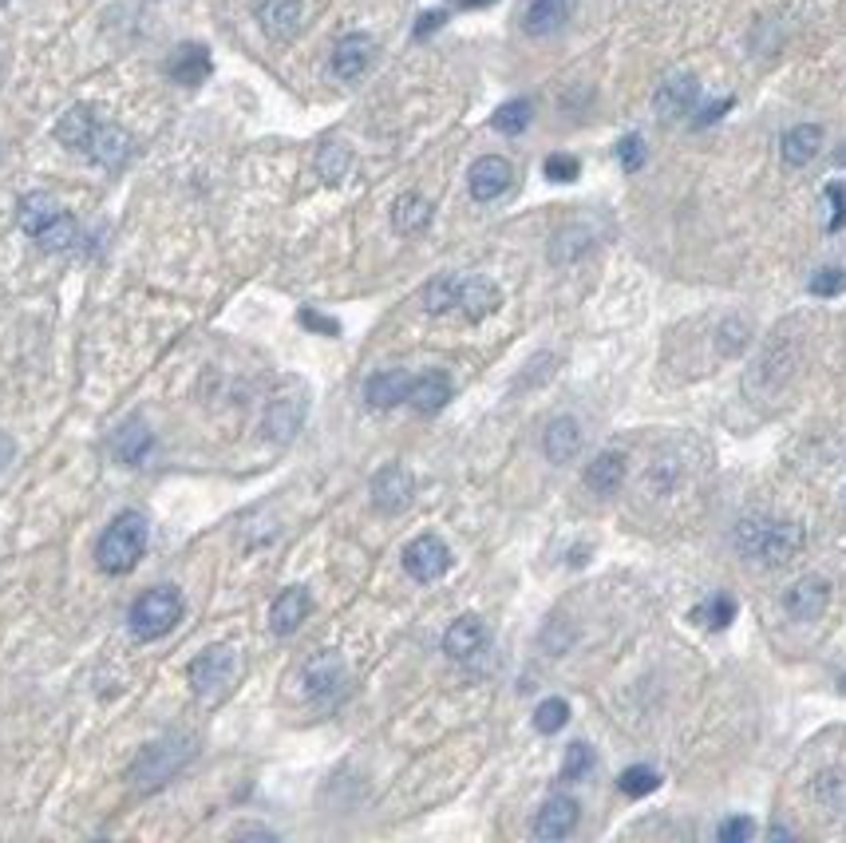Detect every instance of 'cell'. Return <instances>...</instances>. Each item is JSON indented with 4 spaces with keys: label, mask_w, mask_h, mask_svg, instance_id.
Here are the masks:
<instances>
[{
    "label": "cell",
    "mask_w": 846,
    "mask_h": 843,
    "mask_svg": "<svg viewBox=\"0 0 846 843\" xmlns=\"http://www.w3.org/2000/svg\"><path fill=\"white\" fill-rule=\"evenodd\" d=\"M142 550H147V519L139 511H120L99 535L96 562L103 574H127L142 559Z\"/></svg>",
    "instance_id": "obj_1"
},
{
    "label": "cell",
    "mask_w": 846,
    "mask_h": 843,
    "mask_svg": "<svg viewBox=\"0 0 846 843\" xmlns=\"http://www.w3.org/2000/svg\"><path fill=\"white\" fill-rule=\"evenodd\" d=\"M183 591L178 586H154V591L139 594L130 606V634L139 642H159L163 634H171L174 625L183 622Z\"/></svg>",
    "instance_id": "obj_2"
},
{
    "label": "cell",
    "mask_w": 846,
    "mask_h": 843,
    "mask_svg": "<svg viewBox=\"0 0 846 843\" xmlns=\"http://www.w3.org/2000/svg\"><path fill=\"white\" fill-rule=\"evenodd\" d=\"M234 673H238V657L229 646H210L190 661L186 678H190V690L202 697L207 705L222 702L226 690L234 685Z\"/></svg>",
    "instance_id": "obj_3"
},
{
    "label": "cell",
    "mask_w": 846,
    "mask_h": 843,
    "mask_svg": "<svg viewBox=\"0 0 846 843\" xmlns=\"http://www.w3.org/2000/svg\"><path fill=\"white\" fill-rule=\"evenodd\" d=\"M412 495H415V480L403 463H384L372 475V507L381 516H400L403 507L412 504Z\"/></svg>",
    "instance_id": "obj_4"
},
{
    "label": "cell",
    "mask_w": 846,
    "mask_h": 843,
    "mask_svg": "<svg viewBox=\"0 0 846 843\" xmlns=\"http://www.w3.org/2000/svg\"><path fill=\"white\" fill-rule=\"evenodd\" d=\"M403 570L415 582H435L451 570V547L439 535H420L403 547Z\"/></svg>",
    "instance_id": "obj_5"
},
{
    "label": "cell",
    "mask_w": 846,
    "mask_h": 843,
    "mask_svg": "<svg viewBox=\"0 0 846 843\" xmlns=\"http://www.w3.org/2000/svg\"><path fill=\"white\" fill-rule=\"evenodd\" d=\"M696 99H700V84H696L693 72H673L661 88L652 91V111H657L661 123H676L684 115H693Z\"/></svg>",
    "instance_id": "obj_6"
},
{
    "label": "cell",
    "mask_w": 846,
    "mask_h": 843,
    "mask_svg": "<svg viewBox=\"0 0 846 843\" xmlns=\"http://www.w3.org/2000/svg\"><path fill=\"white\" fill-rule=\"evenodd\" d=\"M831 606V582L823 574H804L799 582L787 586L783 594V610L792 613L795 622H819Z\"/></svg>",
    "instance_id": "obj_7"
},
{
    "label": "cell",
    "mask_w": 846,
    "mask_h": 843,
    "mask_svg": "<svg viewBox=\"0 0 846 843\" xmlns=\"http://www.w3.org/2000/svg\"><path fill=\"white\" fill-rule=\"evenodd\" d=\"M510 183H514V166L502 154H483L466 171V190H471L475 202H495V198L507 195Z\"/></svg>",
    "instance_id": "obj_8"
},
{
    "label": "cell",
    "mask_w": 846,
    "mask_h": 843,
    "mask_svg": "<svg viewBox=\"0 0 846 843\" xmlns=\"http://www.w3.org/2000/svg\"><path fill=\"white\" fill-rule=\"evenodd\" d=\"M372 60H376V40L369 33H348L333 48V76L340 84H357L372 67Z\"/></svg>",
    "instance_id": "obj_9"
},
{
    "label": "cell",
    "mask_w": 846,
    "mask_h": 843,
    "mask_svg": "<svg viewBox=\"0 0 846 843\" xmlns=\"http://www.w3.org/2000/svg\"><path fill=\"white\" fill-rule=\"evenodd\" d=\"M304 388L294 384V393H277L270 400V412H265V436L277 439V444H289V439L301 432V420H304Z\"/></svg>",
    "instance_id": "obj_10"
},
{
    "label": "cell",
    "mask_w": 846,
    "mask_h": 843,
    "mask_svg": "<svg viewBox=\"0 0 846 843\" xmlns=\"http://www.w3.org/2000/svg\"><path fill=\"white\" fill-rule=\"evenodd\" d=\"M804 543H807V535L799 523H792V519H771L756 559H760L763 567H787V562L804 550Z\"/></svg>",
    "instance_id": "obj_11"
},
{
    "label": "cell",
    "mask_w": 846,
    "mask_h": 843,
    "mask_svg": "<svg viewBox=\"0 0 846 843\" xmlns=\"http://www.w3.org/2000/svg\"><path fill=\"white\" fill-rule=\"evenodd\" d=\"M301 681H304V693H309L313 702H328V697H337L340 685H345V661H340V654L325 649V654L309 657Z\"/></svg>",
    "instance_id": "obj_12"
},
{
    "label": "cell",
    "mask_w": 846,
    "mask_h": 843,
    "mask_svg": "<svg viewBox=\"0 0 846 843\" xmlns=\"http://www.w3.org/2000/svg\"><path fill=\"white\" fill-rule=\"evenodd\" d=\"M84 151L91 163L108 166V171H120L130 159V135L123 127H115V123H96V132H91Z\"/></svg>",
    "instance_id": "obj_13"
},
{
    "label": "cell",
    "mask_w": 846,
    "mask_h": 843,
    "mask_svg": "<svg viewBox=\"0 0 846 843\" xmlns=\"http://www.w3.org/2000/svg\"><path fill=\"white\" fill-rule=\"evenodd\" d=\"M577 820H582V808H577V799L570 796H550L543 804V811L534 816V835L538 840H565V835L574 832Z\"/></svg>",
    "instance_id": "obj_14"
},
{
    "label": "cell",
    "mask_w": 846,
    "mask_h": 843,
    "mask_svg": "<svg viewBox=\"0 0 846 843\" xmlns=\"http://www.w3.org/2000/svg\"><path fill=\"white\" fill-rule=\"evenodd\" d=\"M301 21H304L301 0H261L258 4V24L270 40H294Z\"/></svg>",
    "instance_id": "obj_15"
},
{
    "label": "cell",
    "mask_w": 846,
    "mask_h": 843,
    "mask_svg": "<svg viewBox=\"0 0 846 843\" xmlns=\"http://www.w3.org/2000/svg\"><path fill=\"white\" fill-rule=\"evenodd\" d=\"M499 306H502V294L495 282H487V277H459L456 309L466 321H487Z\"/></svg>",
    "instance_id": "obj_16"
},
{
    "label": "cell",
    "mask_w": 846,
    "mask_h": 843,
    "mask_svg": "<svg viewBox=\"0 0 846 843\" xmlns=\"http://www.w3.org/2000/svg\"><path fill=\"white\" fill-rule=\"evenodd\" d=\"M309 610H313V598H309V591L304 586H289V591H282L277 598H273L270 606V630L273 634H297L301 630V622L309 618Z\"/></svg>",
    "instance_id": "obj_17"
},
{
    "label": "cell",
    "mask_w": 846,
    "mask_h": 843,
    "mask_svg": "<svg viewBox=\"0 0 846 843\" xmlns=\"http://www.w3.org/2000/svg\"><path fill=\"white\" fill-rule=\"evenodd\" d=\"M151 448H154L151 427L142 424L139 417L123 420V424L115 427V436H111V451H115V460L127 463V468H139V463L151 456Z\"/></svg>",
    "instance_id": "obj_18"
},
{
    "label": "cell",
    "mask_w": 846,
    "mask_h": 843,
    "mask_svg": "<svg viewBox=\"0 0 846 843\" xmlns=\"http://www.w3.org/2000/svg\"><path fill=\"white\" fill-rule=\"evenodd\" d=\"M447 400H451V376H447V373L432 369V373L412 376V388H408V405H412L415 412H423V417H435V412H439Z\"/></svg>",
    "instance_id": "obj_19"
},
{
    "label": "cell",
    "mask_w": 846,
    "mask_h": 843,
    "mask_svg": "<svg viewBox=\"0 0 846 843\" xmlns=\"http://www.w3.org/2000/svg\"><path fill=\"white\" fill-rule=\"evenodd\" d=\"M574 12V0H526L522 4V28L531 36H550L558 33Z\"/></svg>",
    "instance_id": "obj_20"
},
{
    "label": "cell",
    "mask_w": 846,
    "mask_h": 843,
    "mask_svg": "<svg viewBox=\"0 0 846 843\" xmlns=\"http://www.w3.org/2000/svg\"><path fill=\"white\" fill-rule=\"evenodd\" d=\"M543 451L550 463H570L582 451V424L574 417L550 420L543 432Z\"/></svg>",
    "instance_id": "obj_21"
},
{
    "label": "cell",
    "mask_w": 846,
    "mask_h": 843,
    "mask_svg": "<svg viewBox=\"0 0 846 843\" xmlns=\"http://www.w3.org/2000/svg\"><path fill=\"white\" fill-rule=\"evenodd\" d=\"M483 646H487V625H483V618H475V613H463V618H456V622L447 625L444 649L456 657V661L475 657Z\"/></svg>",
    "instance_id": "obj_22"
},
{
    "label": "cell",
    "mask_w": 846,
    "mask_h": 843,
    "mask_svg": "<svg viewBox=\"0 0 846 843\" xmlns=\"http://www.w3.org/2000/svg\"><path fill=\"white\" fill-rule=\"evenodd\" d=\"M408 388H412V376L403 373V369H384V373H372L364 381V400L372 408L408 405Z\"/></svg>",
    "instance_id": "obj_23"
},
{
    "label": "cell",
    "mask_w": 846,
    "mask_h": 843,
    "mask_svg": "<svg viewBox=\"0 0 846 843\" xmlns=\"http://www.w3.org/2000/svg\"><path fill=\"white\" fill-rule=\"evenodd\" d=\"M64 214V207L55 202L52 195H43V190H33V195L21 198V207H16V222H21V231L28 238H40L55 219Z\"/></svg>",
    "instance_id": "obj_24"
},
{
    "label": "cell",
    "mask_w": 846,
    "mask_h": 843,
    "mask_svg": "<svg viewBox=\"0 0 846 843\" xmlns=\"http://www.w3.org/2000/svg\"><path fill=\"white\" fill-rule=\"evenodd\" d=\"M819 151H823V127L819 123H795L792 132L780 139V154L787 166H807Z\"/></svg>",
    "instance_id": "obj_25"
},
{
    "label": "cell",
    "mask_w": 846,
    "mask_h": 843,
    "mask_svg": "<svg viewBox=\"0 0 846 843\" xmlns=\"http://www.w3.org/2000/svg\"><path fill=\"white\" fill-rule=\"evenodd\" d=\"M582 480H586V487L594 495L621 492V483H625V456H621V451H597Z\"/></svg>",
    "instance_id": "obj_26"
},
{
    "label": "cell",
    "mask_w": 846,
    "mask_h": 843,
    "mask_svg": "<svg viewBox=\"0 0 846 843\" xmlns=\"http://www.w3.org/2000/svg\"><path fill=\"white\" fill-rule=\"evenodd\" d=\"M391 226H396V234H403V238L423 234L427 226H432V202H427L423 195H415V190L400 195L396 202H391Z\"/></svg>",
    "instance_id": "obj_27"
},
{
    "label": "cell",
    "mask_w": 846,
    "mask_h": 843,
    "mask_svg": "<svg viewBox=\"0 0 846 843\" xmlns=\"http://www.w3.org/2000/svg\"><path fill=\"white\" fill-rule=\"evenodd\" d=\"M174 84H183V88H198L202 79L210 76V52L202 45H183L174 48L171 64H166Z\"/></svg>",
    "instance_id": "obj_28"
},
{
    "label": "cell",
    "mask_w": 846,
    "mask_h": 843,
    "mask_svg": "<svg viewBox=\"0 0 846 843\" xmlns=\"http://www.w3.org/2000/svg\"><path fill=\"white\" fill-rule=\"evenodd\" d=\"M91 132H96V115H91V108H84V103L67 108L64 115H60V123H55V139L64 142V147H72V151H84Z\"/></svg>",
    "instance_id": "obj_29"
},
{
    "label": "cell",
    "mask_w": 846,
    "mask_h": 843,
    "mask_svg": "<svg viewBox=\"0 0 846 843\" xmlns=\"http://www.w3.org/2000/svg\"><path fill=\"white\" fill-rule=\"evenodd\" d=\"M811 796L826 816H843L846 811V772H838V768L819 772V777L811 780Z\"/></svg>",
    "instance_id": "obj_30"
},
{
    "label": "cell",
    "mask_w": 846,
    "mask_h": 843,
    "mask_svg": "<svg viewBox=\"0 0 846 843\" xmlns=\"http://www.w3.org/2000/svg\"><path fill=\"white\" fill-rule=\"evenodd\" d=\"M348 171H352V151H348L345 142H325V147L316 151V175L325 178L328 187L345 183Z\"/></svg>",
    "instance_id": "obj_31"
},
{
    "label": "cell",
    "mask_w": 846,
    "mask_h": 843,
    "mask_svg": "<svg viewBox=\"0 0 846 843\" xmlns=\"http://www.w3.org/2000/svg\"><path fill=\"white\" fill-rule=\"evenodd\" d=\"M768 516H744L736 526H732V547H736V555H744V559H756L760 555V543L763 535H768Z\"/></svg>",
    "instance_id": "obj_32"
},
{
    "label": "cell",
    "mask_w": 846,
    "mask_h": 843,
    "mask_svg": "<svg viewBox=\"0 0 846 843\" xmlns=\"http://www.w3.org/2000/svg\"><path fill=\"white\" fill-rule=\"evenodd\" d=\"M456 301H459V277L456 274H439V277H432V282L423 285V309L427 313H447V309H456Z\"/></svg>",
    "instance_id": "obj_33"
},
{
    "label": "cell",
    "mask_w": 846,
    "mask_h": 843,
    "mask_svg": "<svg viewBox=\"0 0 846 843\" xmlns=\"http://www.w3.org/2000/svg\"><path fill=\"white\" fill-rule=\"evenodd\" d=\"M534 120V103L531 99H510V103H502L495 115H490V127L502 135H522L526 127H531Z\"/></svg>",
    "instance_id": "obj_34"
},
{
    "label": "cell",
    "mask_w": 846,
    "mask_h": 843,
    "mask_svg": "<svg viewBox=\"0 0 846 843\" xmlns=\"http://www.w3.org/2000/svg\"><path fill=\"white\" fill-rule=\"evenodd\" d=\"M594 246V234L586 226H565V231L553 234V246H550V258L553 262H574L582 253Z\"/></svg>",
    "instance_id": "obj_35"
},
{
    "label": "cell",
    "mask_w": 846,
    "mask_h": 843,
    "mask_svg": "<svg viewBox=\"0 0 846 843\" xmlns=\"http://www.w3.org/2000/svg\"><path fill=\"white\" fill-rule=\"evenodd\" d=\"M748 340H751V325H748V321L724 318V321L717 325V352L724 357V361L739 357V352L748 349Z\"/></svg>",
    "instance_id": "obj_36"
},
{
    "label": "cell",
    "mask_w": 846,
    "mask_h": 843,
    "mask_svg": "<svg viewBox=\"0 0 846 843\" xmlns=\"http://www.w3.org/2000/svg\"><path fill=\"white\" fill-rule=\"evenodd\" d=\"M693 618L700 625H708V630H727V625L736 622V603L727 594H712V598H705V603L696 606Z\"/></svg>",
    "instance_id": "obj_37"
},
{
    "label": "cell",
    "mask_w": 846,
    "mask_h": 843,
    "mask_svg": "<svg viewBox=\"0 0 846 843\" xmlns=\"http://www.w3.org/2000/svg\"><path fill=\"white\" fill-rule=\"evenodd\" d=\"M36 241H40V246H43V250H48V253H64V250H72V246H76V241H79V222L72 219V214H67V210H64V214H60V219H55L52 226H48V231H43Z\"/></svg>",
    "instance_id": "obj_38"
},
{
    "label": "cell",
    "mask_w": 846,
    "mask_h": 843,
    "mask_svg": "<svg viewBox=\"0 0 846 843\" xmlns=\"http://www.w3.org/2000/svg\"><path fill=\"white\" fill-rule=\"evenodd\" d=\"M657 784H661V777H657V772H652L649 765L625 768V772H621V780H618L621 796H630V799L649 796V792H657Z\"/></svg>",
    "instance_id": "obj_39"
},
{
    "label": "cell",
    "mask_w": 846,
    "mask_h": 843,
    "mask_svg": "<svg viewBox=\"0 0 846 843\" xmlns=\"http://www.w3.org/2000/svg\"><path fill=\"white\" fill-rule=\"evenodd\" d=\"M565 721H570V705H565L562 697H546V702L534 709V729L543 736H553L558 729H565Z\"/></svg>",
    "instance_id": "obj_40"
},
{
    "label": "cell",
    "mask_w": 846,
    "mask_h": 843,
    "mask_svg": "<svg viewBox=\"0 0 846 843\" xmlns=\"http://www.w3.org/2000/svg\"><path fill=\"white\" fill-rule=\"evenodd\" d=\"M594 765H597V756H594V748L589 745H570L565 748V760H562V780H570V784H577V780H586L589 772H594Z\"/></svg>",
    "instance_id": "obj_41"
},
{
    "label": "cell",
    "mask_w": 846,
    "mask_h": 843,
    "mask_svg": "<svg viewBox=\"0 0 846 843\" xmlns=\"http://www.w3.org/2000/svg\"><path fill=\"white\" fill-rule=\"evenodd\" d=\"M814 297H838L846 289V270L838 265H823L819 274H811V285H807Z\"/></svg>",
    "instance_id": "obj_42"
},
{
    "label": "cell",
    "mask_w": 846,
    "mask_h": 843,
    "mask_svg": "<svg viewBox=\"0 0 846 843\" xmlns=\"http://www.w3.org/2000/svg\"><path fill=\"white\" fill-rule=\"evenodd\" d=\"M543 175L550 178V183H574V178L582 175V163H577L574 154H550L543 166Z\"/></svg>",
    "instance_id": "obj_43"
},
{
    "label": "cell",
    "mask_w": 846,
    "mask_h": 843,
    "mask_svg": "<svg viewBox=\"0 0 846 843\" xmlns=\"http://www.w3.org/2000/svg\"><path fill=\"white\" fill-rule=\"evenodd\" d=\"M826 195V207H831V219H826V231L835 234L846 226V183H831V187L823 190Z\"/></svg>",
    "instance_id": "obj_44"
},
{
    "label": "cell",
    "mask_w": 846,
    "mask_h": 843,
    "mask_svg": "<svg viewBox=\"0 0 846 843\" xmlns=\"http://www.w3.org/2000/svg\"><path fill=\"white\" fill-rule=\"evenodd\" d=\"M751 835H756V823H751L748 816H727V820L717 828L720 843H748Z\"/></svg>",
    "instance_id": "obj_45"
},
{
    "label": "cell",
    "mask_w": 846,
    "mask_h": 843,
    "mask_svg": "<svg viewBox=\"0 0 846 843\" xmlns=\"http://www.w3.org/2000/svg\"><path fill=\"white\" fill-rule=\"evenodd\" d=\"M618 159L625 171H640L645 166V142H640V135H625L618 142Z\"/></svg>",
    "instance_id": "obj_46"
},
{
    "label": "cell",
    "mask_w": 846,
    "mask_h": 843,
    "mask_svg": "<svg viewBox=\"0 0 846 843\" xmlns=\"http://www.w3.org/2000/svg\"><path fill=\"white\" fill-rule=\"evenodd\" d=\"M673 480H676V463H669V460L652 463L649 475H645V483H649L652 492H669V487H673Z\"/></svg>",
    "instance_id": "obj_47"
},
{
    "label": "cell",
    "mask_w": 846,
    "mask_h": 843,
    "mask_svg": "<svg viewBox=\"0 0 846 843\" xmlns=\"http://www.w3.org/2000/svg\"><path fill=\"white\" fill-rule=\"evenodd\" d=\"M301 325L304 328H316V333H325V337H337L340 325L333 318H321V313H313V309H301Z\"/></svg>",
    "instance_id": "obj_48"
},
{
    "label": "cell",
    "mask_w": 846,
    "mask_h": 843,
    "mask_svg": "<svg viewBox=\"0 0 846 843\" xmlns=\"http://www.w3.org/2000/svg\"><path fill=\"white\" fill-rule=\"evenodd\" d=\"M447 21V12L444 9H435V12H423L420 21H415V40H423V36H432L439 24Z\"/></svg>",
    "instance_id": "obj_49"
},
{
    "label": "cell",
    "mask_w": 846,
    "mask_h": 843,
    "mask_svg": "<svg viewBox=\"0 0 846 843\" xmlns=\"http://www.w3.org/2000/svg\"><path fill=\"white\" fill-rule=\"evenodd\" d=\"M724 111H732V99H720V103H708L700 115H696V127H712V123L724 115Z\"/></svg>",
    "instance_id": "obj_50"
},
{
    "label": "cell",
    "mask_w": 846,
    "mask_h": 843,
    "mask_svg": "<svg viewBox=\"0 0 846 843\" xmlns=\"http://www.w3.org/2000/svg\"><path fill=\"white\" fill-rule=\"evenodd\" d=\"M12 456H16V444H12V439L4 436V432H0V471L9 468V463H12Z\"/></svg>",
    "instance_id": "obj_51"
},
{
    "label": "cell",
    "mask_w": 846,
    "mask_h": 843,
    "mask_svg": "<svg viewBox=\"0 0 846 843\" xmlns=\"http://www.w3.org/2000/svg\"><path fill=\"white\" fill-rule=\"evenodd\" d=\"M234 835H258V840H273L270 828H258V823H246V828H238Z\"/></svg>",
    "instance_id": "obj_52"
},
{
    "label": "cell",
    "mask_w": 846,
    "mask_h": 843,
    "mask_svg": "<svg viewBox=\"0 0 846 843\" xmlns=\"http://www.w3.org/2000/svg\"><path fill=\"white\" fill-rule=\"evenodd\" d=\"M792 828H780V823H771V828H768V840H792Z\"/></svg>",
    "instance_id": "obj_53"
},
{
    "label": "cell",
    "mask_w": 846,
    "mask_h": 843,
    "mask_svg": "<svg viewBox=\"0 0 846 843\" xmlns=\"http://www.w3.org/2000/svg\"><path fill=\"white\" fill-rule=\"evenodd\" d=\"M459 9H487V4H495V0H456Z\"/></svg>",
    "instance_id": "obj_54"
},
{
    "label": "cell",
    "mask_w": 846,
    "mask_h": 843,
    "mask_svg": "<svg viewBox=\"0 0 846 843\" xmlns=\"http://www.w3.org/2000/svg\"><path fill=\"white\" fill-rule=\"evenodd\" d=\"M835 163H838V166H846V147H843V151L835 154Z\"/></svg>",
    "instance_id": "obj_55"
},
{
    "label": "cell",
    "mask_w": 846,
    "mask_h": 843,
    "mask_svg": "<svg viewBox=\"0 0 846 843\" xmlns=\"http://www.w3.org/2000/svg\"><path fill=\"white\" fill-rule=\"evenodd\" d=\"M0 4H4V0H0Z\"/></svg>",
    "instance_id": "obj_56"
}]
</instances>
